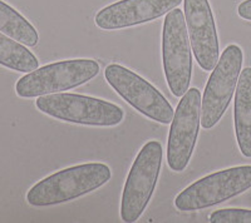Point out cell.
<instances>
[{
  "label": "cell",
  "mask_w": 251,
  "mask_h": 223,
  "mask_svg": "<svg viewBox=\"0 0 251 223\" xmlns=\"http://www.w3.org/2000/svg\"><path fill=\"white\" fill-rule=\"evenodd\" d=\"M182 0H120L103 8L94 23L103 30H118L147 23L174 10Z\"/></svg>",
  "instance_id": "obj_11"
},
{
  "label": "cell",
  "mask_w": 251,
  "mask_h": 223,
  "mask_svg": "<svg viewBox=\"0 0 251 223\" xmlns=\"http://www.w3.org/2000/svg\"><path fill=\"white\" fill-rule=\"evenodd\" d=\"M104 77L109 86L141 114L158 123H171L174 108L150 82L120 64H109L104 70Z\"/></svg>",
  "instance_id": "obj_8"
},
{
  "label": "cell",
  "mask_w": 251,
  "mask_h": 223,
  "mask_svg": "<svg viewBox=\"0 0 251 223\" xmlns=\"http://www.w3.org/2000/svg\"><path fill=\"white\" fill-rule=\"evenodd\" d=\"M237 14L240 18L251 22V0H244L237 8Z\"/></svg>",
  "instance_id": "obj_16"
},
{
  "label": "cell",
  "mask_w": 251,
  "mask_h": 223,
  "mask_svg": "<svg viewBox=\"0 0 251 223\" xmlns=\"http://www.w3.org/2000/svg\"><path fill=\"white\" fill-rule=\"evenodd\" d=\"M244 53L239 45L230 44L225 48L208 78L201 103V126L214 128L234 97L239 82Z\"/></svg>",
  "instance_id": "obj_7"
},
{
  "label": "cell",
  "mask_w": 251,
  "mask_h": 223,
  "mask_svg": "<svg viewBox=\"0 0 251 223\" xmlns=\"http://www.w3.org/2000/svg\"><path fill=\"white\" fill-rule=\"evenodd\" d=\"M0 32L26 46H35L39 42L34 26L3 0H0Z\"/></svg>",
  "instance_id": "obj_13"
},
{
  "label": "cell",
  "mask_w": 251,
  "mask_h": 223,
  "mask_svg": "<svg viewBox=\"0 0 251 223\" xmlns=\"http://www.w3.org/2000/svg\"><path fill=\"white\" fill-rule=\"evenodd\" d=\"M183 14L197 64L212 72L219 62V39L208 0H183Z\"/></svg>",
  "instance_id": "obj_10"
},
{
  "label": "cell",
  "mask_w": 251,
  "mask_h": 223,
  "mask_svg": "<svg viewBox=\"0 0 251 223\" xmlns=\"http://www.w3.org/2000/svg\"><path fill=\"white\" fill-rule=\"evenodd\" d=\"M0 66L15 72L30 73L38 68L39 62L24 44L0 32Z\"/></svg>",
  "instance_id": "obj_14"
},
{
  "label": "cell",
  "mask_w": 251,
  "mask_h": 223,
  "mask_svg": "<svg viewBox=\"0 0 251 223\" xmlns=\"http://www.w3.org/2000/svg\"><path fill=\"white\" fill-rule=\"evenodd\" d=\"M100 73V64L93 59H69L51 63L20 78L15 84V92L20 98L69 90L87 83Z\"/></svg>",
  "instance_id": "obj_3"
},
{
  "label": "cell",
  "mask_w": 251,
  "mask_h": 223,
  "mask_svg": "<svg viewBox=\"0 0 251 223\" xmlns=\"http://www.w3.org/2000/svg\"><path fill=\"white\" fill-rule=\"evenodd\" d=\"M162 156L160 142L150 140L134 159L121 201V218L123 222H137L145 212L156 188L162 166Z\"/></svg>",
  "instance_id": "obj_4"
},
{
  "label": "cell",
  "mask_w": 251,
  "mask_h": 223,
  "mask_svg": "<svg viewBox=\"0 0 251 223\" xmlns=\"http://www.w3.org/2000/svg\"><path fill=\"white\" fill-rule=\"evenodd\" d=\"M35 106L49 117L82 126L113 127L125 118V113L117 104L73 93L40 95L35 100Z\"/></svg>",
  "instance_id": "obj_2"
},
{
  "label": "cell",
  "mask_w": 251,
  "mask_h": 223,
  "mask_svg": "<svg viewBox=\"0 0 251 223\" xmlns=\"http://www.w3.org/2000/svg\"><path fill=\"white\" fill-rule=\"evenodd\" d=\"M162 63L170 90L175 97H182L191 83L192 53L185 14L180 9L167 13L163 22Z\"/></svg>",
  "instance_id": "obj_6"
},
{
  "label": "cell",
  "mask_w": 251,
  "mask_h": 223,
  "mask_svg": "<svg viewBox=\"0 0 251 223\" xmlns=\"http://www.w3.org/2000/svg\"><path fill=\"white\" fill-rule=\"evenodd\" d=\"M235 134L240 152L251 158V68L241 70L234 104Z\"/></svg>",
  "instance_id": "obj_12"
},
{
  "label": "cell",
  "mask_w": 251,
  "mask_h": 223,
  "mask_svg": "<svg viewBox=\"0 0 251 223\" xmlns=\"http://www.w3.org/2000/svg\"><path fill=\"white\" fill-rule=\"evenodd\" d=\"M104 163H86L53 173L31 187L26 193L30 206L48 207L69 202L96 191L111 179Z\"/></svg>",
  "instance_id": "obj_1"
},
{
  "label": "cell",
  "mask_w": 251,
  "mask_h": 223,
  "mask_svg": "<svg viewBox=\"0 0 251 223\" xmlns=\"http://www.w3.org/2000/svg\"><path fill=\"white\" fill-rule=\"evenodd\" d=\"M251 188V166L215 172L180 192L175 198L178 211H201L234 198Z\"/></svg>",
  "instance_id": "obj_5"
},
{
  "label": "cell",
  "mask_w": 251,
  "mask_h": 223,
  "mask_svg": "<svg viewBox=\"0 0 251 223\" xmlns=\"http://www.w3.org/2000/svg\"><path fill=\"white\" fill-rule=\"evenodd\" d=\"M201 92L188 89L178 102L170 128L167 163L175 172H182L194 155L201 124Z\"/></svg>",
  "instance_id": "obj_9"
},
{
  "label": "cell",
  "mask_w": 251,
  "mask_h": 223,
  "mask_svg": "<svg viewBox=\"0 0 251 223\" xmlns=\"http://www.w3.org/2000/svg\"><path fill=\"white\" fill-rule=\"evenodd\" d=\"M211 223H251V209L224 208L212 212L208 217Z\"/></svg>",
  "instance_id": "obj_15"
}]
</instances>
